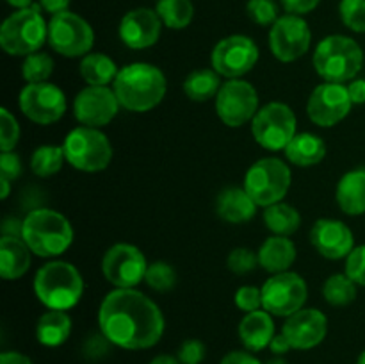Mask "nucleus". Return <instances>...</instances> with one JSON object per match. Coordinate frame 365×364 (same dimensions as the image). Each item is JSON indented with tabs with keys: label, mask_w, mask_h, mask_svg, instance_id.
I'll list each match as a JSON object with an SVG mask.
<instances>
[{
	"label": "nucleus",
	"mask_w": 365,
	"mask_h": 364,
	"mask_svg": "<svg viewBox=\"0 0 365 364\" xmlns=\"http://www.w3.org/2000/svg\"><path fill=\"white\" fill-rule=\"evenodd\" d=\"M100 332L125 350H148L164 334V316L152 298L138 289L107 293L98 309Z\"/></svg>",
	"instance_id": "1"
},
{
	"label": "nucleus",
	"mask_w": 365,
	"mask_h": 364,
	"mask_svg": "<svg viewBox=\"0 0 365 364\" xmlns=\"http://www.w3.org/2000/svg\"><path fill=\"white\" fill-rule=\"evenodd\" d=\"M166 88V77L160 68L148 63L127 64L114 81V93L120 106L132 113H146L159 106Z\"/></svg>",
	"instance_id": "2"
},
{
	"label": "nucleus",
	"mask_w": 365,
	"mask_h": 364,
	"mask_svg": "<svg viewBox=\"0 0 365 364\" xmlns=\"http://www.w3.org/2000/svg\"><path fill=\"white\" fill-rule=\"evenodd\" d=\"M21 239L38 257H57L73 243V227L53 209H34L25 216Z\"/></svg>",
	"instance_id": "3"
},
{
	"label": "nucleus",
	"mask_w": 365,
	"mask_h": 364,
	"mask_svg": "<svg viewBox=\"0 0 365 364\" xmlns=\"http://www.w3.org/2000/svg\"><path fill=\"white\" fill-rule=\"evenodd\" d=\"M34 293L48 309L68 310L81 302L84 295V280L73 264L66 261H52L36 273Z\"/></svg>",
	"instance_id": "4"
},
{
	"label": "nucleus",
	"mask_w": 365,
	"mask_h": 364,
	"mask_svg": "<svg viewBox=\"0 0 365 364\" xmlns=\"http://www.w3.org/2000/svg\"><path fill=\"white\" fill-rule=\"evenodd\" d=\"M364 64V50L349 36L334 34L321 39L314 52V68L324 82L353 81Z\"/></svg>",
	"instance_id": "5"
},
{
	"label": "nucleus",
	"mask_w": 365,
	"mask_h": 364,
	"mask_svg": "<svg viewBox=\"0 0 365 364\" xmlns=\"http://www.w3.org/2000/svg\"><path fill=\"white\" fill-rule=\"evenodd\" d=\"M41 6L14 11L0 27V45L9 56H31L39 52L48 38V25L39 13Z\"/></svg>",
	"instance_id": "6"
},
{
	"label": "nucleus",
	"mask_w": 365,
	"mask_h": 364,
	"mask_svg": "<svg viewBox=\"0 0 365 364\" xmlns=\"http://www.w3.org/2000/svg\"><path fill=\"white\" fill-rule=\"evenodd\" d=\"M66 161L78 171L96 173L103 171L113 159V146L100 128L77 127L64 139Z\"/></svg>",
	"instance_id": "7"
},
{
	"label": "nucleus",
	"mask_w": 365,
	"mask_h": 364,
	"mask_svg": "<svg viewBox=\"0 0 365 364\" xmlns=\"http://www.w3.org/2000/svg\"><path fill=\"white\" fill-rule=\"evenodd\" d=\"M292 175L287 164L277 157H264L253 163L246 171L245 186L257 206L269 207L284 200L291 188Z\"/></svg>",
	"instance_id": "8"
},
{
	"label": "nucleus",
	"mask_w": 365,
	"mask_h": 364,
	"mask_svg": "<svg viewBox=\"0 0 365 364\" xmlns=\"http://www.w3.org/2000/svg\"><path fill=\"white\" fill-rule=\"evenodd\" d=\"M252 134L262 148L273 152L285 150L296 136L294 111L287 103H267L252 120Z\"/></svg>",
	"instance_id": "9"
},
{
	"label": "nucleus",
	"mask_w": 365,
	"mask_h": 364,
	"mask_svg": "<svg viewBox=\"0 0 365 364\" xmlns=\"http://www.w3.org/2000/svg\"><path fill=\"white\" fill-rule=\"evenodd\" d=\"M48 43L64 57H84L95 43L91 25L71 11L53 14L48 24Z\"/></svg>",
	"instance_id": "10"
},
{
	"label": "nucleus",
	"mask_w": 365,
	"mask_h": 364,
	"mask_svg": "<svg viewBox=\"0 0 365 364\" xmlns=\"http://www.w3.org/2000/svg\"><path fill=\"white\" fill-rule=\"evenodd\" d=\"M262 309L273 316L289 318L303 309L307 302V282L294 271L274 273L264 282Z\"/></svg>",
	"instance_id": "11"
},
{
	"label": "nucleus",
	"mask_w": 365,
	"mask_h": 364,
	"mask_svg": "<svg viewBox=\"0 0 365 364\" xmlns=\"http://www.w3.org/2000/svg\"><path fill=\"white\" fill-rule=\"evenodd\" d=\"M148 263L141 250L128 243L110 246L102 259L103 277L118 289H134L145 280Z\"/></svg>",
	"instance_id": "12"
},
{
	"label": "nucleus",
	"mask_w": 365,
	"mask_h": 364,
	"mask_svg": "<svg viewBox=\"0 0 365 364\" xmlns=\"http://www.w3.org/2000/svg\"><path fill=\"white\" fill-rule=\"evenodd\" d=\"M216 111L220 120L228 127H241L259 113V95L250 82L230 79L223 82L216 96Z\"/></svg>",
	"instance_id": "13"
},
{
	"label": "nucleus",
	"mask_w": 365,
	"mask_h": 364,
	"mask_svg": "<svg viewBox=\"0 0 365 364\" xmlns=\"http://www.w3.org/2000/svg\"><path fill=\"white\" fill-rule=\"evenodd\" d=\"M259 61V46L252 38L234 34L223 38L210 54L212 68L227 79H239L252 71Z\"/></svg>",
	"instance_id": "14"
},
{
	"label": "nucleus",
	"mask_w": 365,
	"mask_h": 364,
	"mask_svg": "<svg viewBox=\"0 0 365 364\" xmlns=\"http://www.w3.org/2000/svg\"><path fill=\"white\" fill-rule=\"evenodd\" d=\"M312 43V32L309 24L298 14H285L280 16L269 32V46L282 63H292L305 56Z\"/></svg>",
	"instance_id": "15"
},
{
	"label": "nucleus",
	"mask_w": 365,
	"mask_h": 364,
	"mask_svg": "<svg viewBox=\"0 0 365 364\" xmlns=\"http://www.w3.org/2000/svg\"><path fill=\"white\" fill-rule=\"evenodd\" d=\"M18 102L21 113L39 125L56 123L66 113V96L63 89L50 82L27 84L20 91Z\"/></svg>",
	"instance_id": "16"
},
{
	"label": "nucleus",
	"mask_w": 365,
	"mask_h": 364,
	"mask_svg": "<svg viewBox=\"0 0 365 364\" xmlns=\"http://www.w3.org/2000/svg\"><path fill=\"white\" fill-rule=\"evenodd\" d=\"M351 106L348 86L323 82L310 95L307 113L310 120L319 127H334L348 116Z\"/></svg>",
	"instance_id": "17"
},
{
	"label": "nucleus",
	"mask_w": 365,
	"mask_h": 364,
	"mask_svg": "<svg viewBox=\"0 0 365 364\" xmlns=\"http://www.w3.org/2000/svg\"><path fill=\"white\" fill-rule=\"evenodd\" d=\"M118 111L120 100L109 86H88L73 100V114L84 127H103L114 120Z\"/></svg>",
	"instance_id": "18"
},
{
	"label": "nucleus",
	"mask_w": 365,
	"mask_h": 364,
	"mask_svg": "<svg viewBox=\"0 0 365 364\" xmlns=\"http://www.w3.org/2000/svg\"><path fill=\"white\" fill-rule=\"evenodd\" d=\"M310 243L323 257L339 261L348 257L355 248V238L351 228L341 220L321 218L310 231Z\"/></svg>",
	"instance_id": "19"
},
{
	"label": "nucleus",
	"mask_w": 365,
	"mask_h": 364,
	"mask_svg": "<svg viewBox=\"0 0 365 364\" xmlns=\"http://www.w3.org/2000/svg\"><path fill=\"white\" fill-rule=\"evenodd\" d=\"M282 332L292 350L316 348L327 338L328 318L319 309H302L287 318Z\"/></svg>",
	"instance_id": "20"
},
{
	"label": "nucleus",
	"mask_w": 365,
	"mask_h": 364,
	"mask_svg": "<svg viewBox=\"0 0 365 364\" xmlns=\"http://www.w3.org/2000/svg\"><path fill=\"white\" fill-rule=\"evenodd\" d=\"M163 20L157 11L139 7V9L128 11L120 21V39L128 49L143 50L155 45L160 38Z\"/></svg>",
	"instance_id": "21"
},
{
	"label": "nucleus",
	"mask_w": 365,
	"mask_h": 364,
	"mask_svg": "<svg viewBox=\"0 0 365 364\" xmlns=\"http://www.w3.org/2000/svg\"><path fill=\"white\" fill-rule=\"evenodd\" d=\"M273 314L267 310L259 309L253 313H246L239 323V339L246 346L248 352H260L267 348L273 341L274 334V321Z\"/></svg>",
	"instance_id": "22"
},
{
	"label": "nucleus",
	"mask_w": 365,
	"mask_h": 364,
	"mask_svg": "<svg viewBox=\"0 0 365 364\" xmlns=\"http://www.w3.org/2000/svg\"><path fill=\"white\" fill-rule=\"evenodd\" d=\"M216 211L217 216L227 223H246L255 216L257 203L245 188L230 186L217 195Z\"/></svg>",
	"instance_id": "23"
},
{
	"label": "nucleus",
	"mask_w": 365,
	"mask_h": 364,
	"mask_svg": "<svg viewBox=\"0 0 365 364\" xmlns=\"http://www.w3.org/2000/svg\"><path fill=\"white\" fill-rule=\"evenodd\" d=\"M31 248L18 236L0 238V275L6 280L24 277L31 268Z\"/></svg>",
	"instance_id": "24"
},
{
	"label": "nucleus",
	"mask_w": 365,
	"mask_h": 364,
	"mask_svg": "<svg viewBox=\"0 0 365 364\" xmlns=\"http://www.w3.org/2000/svg\"><path fill=\"white\" fill-rule=\"evenodd\" d=\"M337 203L349 216L365 213V168H355L341 177L337 184Z\"/></svg>",
	"instance_id": "25"
},
{
	"label": "nucleus",
	"mask_w": 365,
	"mask_h": 364,
	"mask_svg": "<svg viewBox=\"0 0 365 364\" xmlns=\"http://www.w3.org/2000/svg\"><path fill=\"white\" fill-rule=\"evenodd\" d=\"M296 261V246L287 236H271L259 250V264L271 275L289 271Z\"/></svg>",
	"instance_id": "26"
},
{
	"label": "nucleus",
	"mask_w": 365,
	"mask_h": 364,
	"mask_svg": "<svg viewBox=\"0 0 365 364\" xmlns=\"http://www.w3.org/2000/svg\"><path fill=\"white\" fill-rule=\"evenodd\" d=\"M71 318L66 310L48 309L41 314L36 325V338L43 346L56 348L66 343L71 334Z\"/></svg>",
	"instance_id": "27"
},
{
	"label": "nucleus",
	"mask_w": 365,
	"mask_h": 364,
	"mask_svg": "<svg viewBox=\"0 0 365 364\" xmlns=\"http://www.w3.org/2000/svg\"><path fill=\"white\" fill-rule=\"evenodd\" d=\"M285 156L296 166L309 168L324 159L327 145L319 136L302 132V134H296L292 141L289 143L287 148H285Z\"/></svg>",
	"instance_id": "28"
},
{
	"label": "nucleus",
	"mask_w": 365,
	"mask_h": 364,
	"mask_svg": "<svg viewBox=\"0 0 365 364\" xmlns=\"http://www.w3.org/2000/svg\"><path fill=\"white\" fill-rule=\"evenodd\" d=\"M81 75L89 86H109L116 81L118 70L116 63L107 54H88L81 61Z\"/></svg>",
	"instance_id": "29"
},
{
	"label": "nucleus",
	"mask_w": 365,
	"mask_h": 364,
	"mask_svg": "<svg viewBox=\"0 0 365 364\" xmlns=\"http://www.w3.org/2000/svg\"><path fill=\"white\" fill-rule=\"evenodd\" d=\"M221 86V75L214 68H203L191 71L185 77L184 91L195 102H207L212 96H217Z\"/></svg>",
	"instance_id": "30"
},
{
	"label": "nucleus",
	"mask_w": 365,
	"mask_h": 364,
	"mask_svg": "<svg viewBox=\"0 0 365 364\" xmlns=\"http://www.w3.org/2000/svg\"><path fill=\"white\" fill-rule=\"evenodd\" d=\"M264 223L277 236H291L302 225V216L292 206L284 202L273 203L264 211Z\"/></svg>",
	"instance_id": "31"
},
{
	"label": "nucleus",
	"mask_w": 365,
	"mask_h": 364,
	"mask_svg": "<svg viewBox=\"0 0 365 364\" xmlns=\"http://www.w3.org/2000/svg\"><path fill=\"white\" fill-rule=\"evenodd\" d=\"M157 14L163 24L170 29H185L192 21L195 7L191 0H159Z\"/></svg>",
	"instance_id": "32"
},
{
	"label": "nucleus",
	"mask_w": 365,
	"mask_h": 364,
	"mask_svg": "<svg viewBox=\"0 0 365 364\" xmlns=\"http://www.w3.org/2000/svg\"><path fill=\"white\" fill-rule=\"evenodd\" d=\"M66 161L63 146L43 145L34 150L31 157V168L38 177H52L63 168Z\"/></svg>",
	"instance_id": "33"
},
{
	"label": "nucleus",
	"mask_w": 365,
	"mask_h": 364,
	"mask_svg": "<svg viewBox=\"0 0 365 364\" xmlns=\"http://www.w3.org/2000/svg\"><path fill=\"white\" fill-rule=\"evenodd\" d=\"M323 296L334 307L348 305L356 298V284L346 273H335L324 282Z\"/></svg>",
	"instance_id": "34"
},
{
	"label": "nucleus",
	"mask_w": 365,
	"mask_h": 364,
	"mask_svg": "<svg viewBox=\"0 0 365 364\" xmlns=\"http://www.w3.org/2000/svg\"><path fill=\"white\" fill-rule=\"evenodd\" d=\"M53 74V59L45 52H34L27 56L21 64V75L27 84L46 82Z\"/></svg>",
	"instance_id": "35"
},
{
	"label": "nucleus",
	"mask_w": 365,
	"mask_h": 364,
	"mask_svg": "<svg viewBox=\"0 0 365 364\" xmlns=\"http://www.w3.org/2000/svg\"><path fill=\"white\" fill-rule=\"evenodd\" d=\"M145 282L153 291H171L177 285V271H175V268L171 264L164 263V261H155V263L148 264Z\"/></svg>",
	"instance_id": "36"
},
{
	"label": "nucleus",
	"mask_w": 365,
	"mask_h": 364,
	"mask_svg": "<svg viewBox=\"0 0 365 364\" xmlns=\"http://www.w3.org/2000/svg\"><path fill=\"white\" fill-rule=\"evenodd\" d=\"M339 13L346 27L353 32H365V0H341Z\"/></svg>",
	"instance_id": "37"
},
{
	"label": "nucleus",
	"mask_w": 365,
	"mask_h": 364,
	"mask_svg": "<svg viewBox=\"0 0 365 364\" xmlns=\"http://www.w3.org/2000/svg\"><path fill=\"white\" fill-rule=\"evenodd\" d=\"M248 16L257 25H273L278 20V4L274 0H248Z\"/></svg>",
	"instance_id": "38"
},
{
	"label": "nucleus",
	"mask_w": 365,
	"mask_h": 364,
	"mask_svg": "<svg viewBox=\"0 0 365 364\" xmlns=\"http://www.w3.org/2000/svg\"><path fill=\"white\" fill-rule=\"evenodd\" d=\"M20 139V125L9 109L0 111V148L2 152H11Z\"/></svg>",
	"instance_id": "39"
},
{
	"label": "nucleus",
	"mask_w": 365,
	"mask_h": 364,
	"mask_svg": "<svg viewBox=\"0 0 365 364\" xmlns=\"http://www.w3.org/2000/svg\"><path fill=\"white\" fill-rule=\"evenodd\" d=\"M227 264L228 270L234 271V273L246 275L257 268V264H259V253H255L250 248H245V246H239V248H234L228 253Z\"/></svg>",
	"instance_id": "40"
},
{
	"label": "nucleus",
	"mask_w": 365,
	"mask_h": 364,
	"mask_svg": "<svg viewBox=\"0 0 365 364\" xmlns=\"http://www.w3.org/2000/svg\"><path fill=\"white\" fill-rule=\"evenodd\" d=\"M346 275L356 285L365 288V245L355 246L353 252L346 257Z\"/></svg>",
	"instance_id": "41"
},
{
	"label": "nucleus",
	"mask_w": 365,
	"mask_h": 364,
	"mask_svg": "<svg viewBox=\"0 0 365 364\" xmlns=\"http://www.w3.org/2000/svg\"><path fill=\"white\" fill-rule=\"evenodd\" d=\"M235 305L245 313H253L262 307V289L255 285H242L235 293Z\"/></svg>",
	"instance_id": "42"
},
{
	"label": "nucleus",
	"mask_w": 365,
	"mask_h": 364,
	"mask_svg": "<svg viewBox=\"0 0 365 364\" xmlns=\"http://www.w3.org/2000/svg\"><path fill=\"white\" fill-rule=\"evenodd\" d=\"M207 348L200 339H185L177 352L180 364H202L205 359Z\"/></svg>",
	"instance_id": "43"
},
{
	"label": "nucleus",
	"mask_w": 365,
	"mask_h": 364,
	"mask_svg": "<svg viewBox=\"0 0 365 364\" xmlns=\"http://www.w3.org/2000/svg\"><path fill=\"white\" fill-rule=\"evenodd\" d=\"M21 168H24L21 166V159L16 153H13V150L2 152V156H0V177L7 178V181H14L21 175Z\"/></svg>",
	"instance_id": "44"
},
{
	"label": "nucleus",
	"mask_w": 365,
	"mask_h": 364,
	"mask_svg": "<svg viewBox=\"0 0 365 364\" xmlns=\"http://www.w3.org/2000/svg\"><path fill=\"white\" fill-rule=\"evenodd\" d=\"M109 345H113V343H110L106 335L95 334V335H91L88 341H86L84 352H86V355H89V357H102L103 353L109 350Z\"/></svg>",
	"instance_id": "45"
},
{
	"label": "nucleus",
	"mask_w": 365,
	"mask_h": 364,
	"mask_svg": "<svg viewBox=\"0 0 365 364\" xmlns=\"http://www.w3.org/2000/svg\"><path fill=\"white\" fill-rule=\"evenodd\" d=\"M280 2L289 14L302 16V14H307L316 9L321 0H280Z\"/></svg>",
	"instance_id": "46"
},
{
	"label": "nucleus",
	"mask_w": 365,
	"mask_h": 364,
	"mask_svg": "<svg viewBox=\"0 0 365 364\" xmlns=\"http://www.w3.org/2000/svg\"><path fill=\"white\" fill-rule=\"evenodd\" d=\"M220 364H262L252 352H242V350H235V352L227 353L221 359Z\"/></svg>",
	"instance_id": "47"
},
{
	"label": "nucleus",
	"mask_w": 365,
	"mask_h": 364,
	"mask_svg": "<svg viewBox=\"0 0 365 364\" xmlns=\"http://www.w3.org/2000/svg\"><path fill=\"white\" fill-rule=\"evenodd\" d=\"M348 91L353 103H365V79H355L348 86Z\"/></svg>",
	"instance_id": "48"
},
{
	"label": "nucleus",
	"mask_w": 365,
	"mask_h": 364,
	"mask_svg": "<svg viewBox=\"0 0 365 364\" xmlns=\"http://www.w3.org/2000/svg\"><path fill=\"white\" fill-rule=\"evenodd\" d=\"M269 350L274 353V355H285L287 352H291L292 346L291 343H289V339L285 338L284 332H282V334L274 335L273 341H271L269 345Z\"/></svg>",
	"instance_id": "49"
},
{
	"label": "nucleus",
	"mask_w": 365,
	"mask_h": 364,
	"mask_svg": "<svg viewBox=\"0 0 365 364\" xmlns=\"http://www.w3.org/2000/svg\"><path fill=\"white\" fill-rule=\"evenodd\" d=\"M70 2L71 0H39V6H41L46 13H50L53 16V14H59V13H64V11H68Z\"/></svg>",
	"instance_id": "50"
},
{
	"label": "nucleus",
	"mask_w": 365,
	"mask_h": 364,
	"mask_svg": "<svg viewBox=\"0 0 365 364\" xmlns=\"http://www.w3.org/2000/svg\"><path fill=\"white\" fill-rule=\"evenodd\" d=\"M0 364H32V360L20 352H2Z\"/></svg>",
	"instance_id": "51"
},
{
	"label": "nucleus",
	"mask_w": 365,
	"mask_h": 364,
	"mask_svg": "<svg viewBox=\"0 0 365 364\" xmlns=\"http://www.w3.org/2000/svg\"><path fill=\"white\" fill-rule=\"evenodd\" d=\"M150 364H180V360L173 355H168V353H163V355H157L150 360Z\"/></svg>",
	"instance_id": "52"
},
{
	"label": "nucleus",
	"mask_w": 365,
	"mask_h": 364,
	"mask_svg": "<svg viewBox=\"0 0 365 364\" xmlns=\"http://www.w3.org/2000/svg\"><path fill=\"white\" fill-rule=\"evenodd\" d=\"M9 6L16 7V9H25V7H31L32 6V0H6Z\"/></svg>",
	"instance_id": "53"
},
{
	"label": "nucleus",
	"mask_w": 365,
	"mask_h": 364,
	"mask_svg": "<svg viewBox=\"0 0 365 364\" xmlns=\"http://www.w3.org/2000/svg\"><path fill=\"white\" fill-rule=\"evenodd\" d=\"M0 184H2V200H6L7 196H9V191H11V181H7V178H2L0 177Z\"/></svg>",
	"instance_id": "54"
},
{
	"label": "nucleus",
	"mask_w": 365,
	"mask_h": 364,
	"mask_svg": "<svg viewBox=\"0 0 365 364\" xmlns=\"http://www.w3.org/2000/svg\"><path fill=\"white\" fill-rule=\"evenodd\" d=\"M267 364H287V363H285V360L282 359V355H277V357H274V359L267 360Z\"/></svg>",
	"instance_id": "55"
},
{
	"label": "nucleus",
	"mask_w": 365,
	"mask_h": 364,
	"mask_svg": "<svg viewBox=\"0 0 365 364\" xmlns=\"http://www.w3.org/2000/svg\"><path fill=\"white\" fill-rule=\"evenodd\" d=\"M356 364H365V350L362 353H360V357H359V360H356Z\"/></svg>",
	"instance_id": "56"
}]
</instances>
